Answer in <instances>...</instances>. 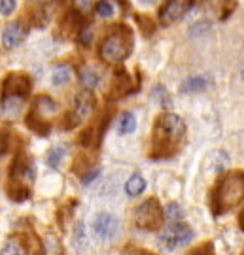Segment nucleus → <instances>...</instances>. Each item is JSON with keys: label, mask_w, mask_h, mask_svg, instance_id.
<instances>
[{"label": "nucleus", "mask_w": 244, "mask_h": 255, "mask_svg": "<svg viewBox=\"0 0 244 255\" xmlns=\"http://www.w3.org/2000/svg\"><path fill=\"white\" fill-rule=\"evenodd\" d=\"M186 123L180 116L172 112H163L154 121L152 140H150V159L165 161L178 153L186 142Z\"/></svg>", "instance_id": "1"}, {"label": "nucleus", "mask_w": 244, "mask_h": 255, "mask_svg": "<svg viewBox=\"0 0 244 255\" xmlns=\"http://www.w3.org/2000/svg\"><path fill=\"white\" fill-rule=\"evenodd\" d=\"M36 180V164L34 159L25 151H19L8 168L6 180V197L11 202H25L32 195Z\"/></svg>", "instance_id": "2"}, {"label": "nucleus", "mask_w": 244, "mask_h": 255, "mask_svg": "<svg viewBox=\"0 0 244 255\" xmlns=\"http://www.w3.org/2000/svg\"><path fill=\"white\" fill-rule=\"evenodd\" d=\"M244 201V170H231L216 182L210 193L212 216H224Z\"/></svg>", "instance_id": "3"}, {"label": "nucleus", "mask_w": 244, "mask_h": 255, "mask_svg": "<svg viewBox=\"0 0 244 255\" xmlns=\"http://www.w3.org/2000/svg\"><path fill=\"white\" fill-rule=\"evenodd\" d=\"M133 46H135V38L131 27L125 23H118L102 38L99 46V59L108 64L123 63L133 51Z\"/></svg>", "instance_id": "4"}, {"label": "nucleus", "mask_w": 244, "mask_h": 255, "mask_svg": "<svg viewBox=\"0 0 244 255\" xmlns=\"http://www.w3.org/2000/svg\"><path fill=\"white\" fill-rule=\"evenodd\" d=\"M57 112V102L47 95H40L34 99L30 112L27 114V127L36 132L38 136H47L51 130V116Z\"/></svg>", "instance_id": "5"}, {"label": "nucleus", "mask_w": 244, "mask_h": 255, "mask_svg": "<svg viewBox=\"0 0 244 255\" xmlns=\"http://www.w3.org/2000/svg\"><path fill=\"white\" fill-rule=\"evenodd\" d=\"M133 221L138 229L142 231H159L163 227V221H165V212H163L161 204L155 197L146 199L140 206H136Z\"/></svg>", "instance_id": "6"}, {"label": "nucleus", "mask_w": 244, "mask_h": 255, "mask_svg": "<svg viewBox=\"0 0 244 255\" xmlns=\"http://www.w3.org/2000/svg\"><path fill=\"white\" fill-rule=\"evenodd\" d=\"M32 91V78L25 72H9L2 82V102L25 101Z\"/></svg>", "instance_id": "7"}, {"label": "nucleus", "mask_w": 244, "mask_h": 255, "mask_svg": "<svg viewBox=\"0 0 244 255\" xmlns=\"http://www.w3.org/2000/svg\"><path fill=\"white\" fill-rule=\"evenodd\" d=\"M191 240H193V229H191L188 223H184V221L171 223V225L159 235V244H161L167 252H174V250H178V248L188 246Z\"/></svg>", "instance_id": "8"}, {"label": "nucleus", "mask_w": 244, "mask_h": 255, "mask_svg": "<svg viewBox=\"0 0 244 255\" xmlns=\"http://www.w3.org/2000/svg\"><path fill=\"white\" fill-rule=\"evenodd\" d=\"M112 116H114V110L112 108L104 110V112L99 116V119H97L93 125H89V127L80 134L78 142H80L81 146H85V147L99 146L100 140H102V134H104V130H106V127H108L110 119H112Z\"/></svg>", "instance_id": "9"}, {"label": "nucleus", "mask_w": 244, "mask_h": 255, "mask_svg": "<svg viewBox=\"0 0 244 255\" xmlns=\"http://www.w3.org/2000/svg\"><path fill=\"white\" fill-rule=\"evenodd\" d=\"M91 231H93V235L95 238H99V240H112V238H116L119 231V223L116 216H112L108 212H99L93 221H91Z\"/></svg>", "instance_id": "10"}, {"label": "nucleus", "mask_w": 244, "mask_h": 255, "mask_svg": "<svg viewBox=\"0 0 244 255\" xmlns=\"http://www.w3.org/2000/svg\"><path fill=\"white\" fill-rule=\"evenodd\" d=\"M138 87H140V78L136 82H133L125 68H118L114 72V78H112L108 99H121V97H125L129 93H135Z\"/></svg>", "instance_id": "11"}, {"label": "nucleus", "mask_w": 244, "mask_h": 255, "mask_svg": "<svg viewBox=\"0 0 244 255\" xmlns=\"http://www.w3.org/2000/svg\"><path fill=\"white\" fill-rule=\"evenodd\" d=\"M193 6V0H167L159 9V23L163 27L176 23L186 15V11Z\"/></svg>", "instance_id": "12"}, {"label": "nucleus", "mask_w": 244, "mask_h": 255, "mask_svg": "<svg viewBox=\"0 0 244 255\" xmlns=\"http://www.w3.org/2000/svg\"><path fill=\"white\" fill-rule=\"evenodd\" d=\"M25 38H27V28L23 27V23H11L2 32V46L4 49H13L19 44H23Z\"/></svg>", "instance_id": "13"}, {"label": "nucleus", "mask_w": 244, "mask_h": 255, "mask_svg": "<svg viewBox=\"0 0 244 255\" xmlns=\"http://www.w3.org/2000/svg\"><path fill=\"white\" fill-rule=\"evenodd\" d=\"M93 110H95V97H93V93L89 89L78 93L76 99H74V114L80 119H85L87 116L93 114Z\"/></svg>", "instance_id": "14"}, {"label": "nucleus", "mask_w": 244, "mask_h": 255, "mask_svg": "<svg viewBox=\"0 0 244 255\" xmlns=\"http://www.w3.org/2000/svg\"><path fill=\"white\" fill-rule=\"evenodd\" d=\"M205 6H207L218 19H227L233 9H235V0H205Z\"/></svg>", "instance_id": "15"}, {"label": "nucleus", "mask_w": 244, "mask_h": 255, "mask_svg": "<svg viewBox=\"0 0 244 255\" xmlns=\"http://www.w3.org/2000/svg\"><path fill=\"white\" fill-rule=\"evenodd\" d=\"M210 78L208 76H193L190 80L180 85V91L182 93H201V91H207L210 87Z\"/></svg>", "instance_id": "16"}, {"label": "nucleus", "mask_w": 244, "mask_h": 255, "mask_svg": "<svg viewBox=\"0 0 244 255\" xmlns=\"http://www.w3.org/2000/svg\"><path fill=\"white\" fill-rule=\"evenodd\" d=\"M227 164H229V157H227L224 151H214V153L208 155L207 170H212V172H222L224 168H227Z\"/></svg>", "instance_id": "17"}, {"label": "nucleus", "mask_w": 244, "mask_h": 255, "mask_svg": "<svg viewBox=\"0 0 244 255\" xmlns=\"http://www.w3.org/2000/svg\"><path fill=\"white\" fill-rule=\"evenodd\" d=\"M146 189V182L140 174H133L125 183V191L129 197H138Z\"/></svg>", "instance_id": "18"}, {"label": "nucleus", "mask_w": 244, "mask_h": 255, "mask_svg": "<svg viewBox=\"0 0 244 255\" xmlns=\"http://www.w3.org/2000/svg\"><path fill=\"white\" fill-rule=\"evenodd\" d=\"M70 80H72V70H70V66L61 64V66H57L53 70L51 82H53V85H57V87H63V85H66Z\"/></svg>", "instance_id": "19"}, {"label": "nucleus", "mask_w": 244, "mask_h": 255, "mask_svg": "<svg viewBox=\"0 0 244 255\" xmlns=\"http://www.w3.org/2000/svg\"><path fill=\"white\" fill-rule=\"evenodd\" d=\"M136 128V118L133 112H125L121 119H119V127H118V132L121 136H125V134H131V132H135Z\"/></svg>", "instance_id": "20"}, {"label": "nucleus", "mask_w": 244, "mask_h": 255, "mask_svg": "<svg viewBox=\"0 0 244 255\" xmlns=\"http://www.w3.org/2000/svg\"><path fill=\"white\" fill-rule=\"evenodd\" d=\"M80 80H81V83L87 87V89H95V87L99 85V74L95 72V68L85 66V68H81Z\"/></svg>", "instance_id": "21"}, {"label": "nucleus", "mask_w": 244, "mask_h": 255, "mask_svg": "<svg viewBox=\"0 0 244 255\" xmlns=\"http://www.w3.org/2000/svg\"><path fill=\"white\" fill-rule=\"evenodd\" d=\"M64 155H66V146L51 147L49 153H47V166L49 168H59V164L64 159Z\"/></svg>", "instance_id": "22"}, {"label": "nucleus", "mask_w": 244, "mask_h": 255, "mask_svg": "<svg viewBox=\"0 0 244 255\" xmlns=\"http://www.w3.org/2000/svg\"><path fill=\"white\" fill-rule=\"evenodd\" d=\"M25 254H27V248L23 246L19 240H8L2 246V254L0 255H25Z\"/></svg>", "instance_id": "23"}, {"label": "nucleus", "mask_w": 244, "mask_h": 255, "mask_svg": "<svg viewBox=\"0 0 244 255\" xmlns=\"http://www.w3.org/2000/svg\"><path fill=\"white\" fill-rule=\"evenodd\" d=\"M152 97H154V101L157 102L161 108H169V106L172 104L171 97H169V93H167V89H165L163 85H157V87H154Z\"/></svg>", "instance_id": "24"}, {"label": "nucleus", "mask_w": 244, "mask_h": 255, "mask_svg": "<svg viewBox=\"0 0 244 255\" xmlns=\"http://www.w3.org/2000/svg\"><path fill=\"white\" fill-rule=\"evenodd\" d=\"M81 119L74 114V112H66L63 118H61V121H59V128L61 130H70V128L78 127L80 125Z\"/></svg>", "instance_id": "25"}, {"label": "nucleus", "mask_w": 244, "mask_h": 255, "mask_svg": "<svg viewBox=\"0 0 244 255\" xmlns=\"http://www.w3.org/2000/svg\"><path fill=\"white\" fill-rule=\"evenodd\" d=\"M188 255H216L212 240H205V242L197 244L195 248H191L190 252H188Z\"/></svg>", "instance_id": "26"}, {"label": "nucleus", "mask_w": 244, "mask_h": 255, "mask_svg": "<svg viewBox=\"0 0 244 255\" xmlns=\"http://www.w3.org/2000/svg\"><path fill=\"white\" fill-rule=\"evenodd\" d=\"M165 216L171 219V223H178L184 219V210H182L180 204H176V202H171L169 206H167V212H165Z\"/></svg>", "instance_id": "27"}, {"label": "nucleus", "mask_w": 244, "mask_h": 255, "mask_svg": "<svg viewBox=\"0 0 244 255\" xmlns=\"http://www.w3.org/2000/svg\"><path fill=\"white\" fill-rule=\"evenodd\" d=\"M121 255H157V254L150 252L148 248L136 246L133 242H129V244H125V246L121 248Z\"/></svg>", "instance_id": "28"}, {"label": "nucleus", "mask_w": 244, "mask_h": 255, "mask_svg": "<svg viewBox=\"0 0 244 255\" xmlns=\"http://www.w3.org/2000/svg\"><path fill=\"white\" fill-rule=\"evenodd\" d=\"M76 204H78V201H74V199H70V201L64 202V206H61L59 208V212H57V218H59V223H64L66 219L72 216V210L76 208Z\"/></svg>", "instance_id": "29"}, {"label": "nucleus", "mask_w": 244, "mask_h": 255, "mask_svg": "<svg viewBox=\"0 0 244 255\" xmlns=\"http://www.w3.org/2000/svg\"><path fill=\"white\" fill-rule=\"evenodd\" d=\"M97 13L100 17H112L114 15V4L110 0H100L97 4Z\"/></svg>", "instance_id": "30"}, {"label": "nucleus", "mask_w": 244, "mask_h": 255, "mask_svg": "<svg viewBox=\"0 0 244 255\" xmlns=\"http://www.w3.org/2000/svg\"><path fill=\"white\" fill-rule=\"evenodd\" d=\"M13 9H15V0H0V11L4 17L9 15Z\"/></svg>", "instance_id": "31"}, {"label": "nucleus", "mask_w": 244, "mask_h": 255, "mask_svg": "<svg viewBox=\"0 0 244 255\" xmlns=\"http://www.w3.org/2000/svg\"><path fill=\"white\" fill-rule=\"evenodd\" d=\"M72 4L78 13H85L91 8V0H72Z\"/></svg>", "instance_id": "32"}, {"label": "nucleus", "mask_w": 244, "mask_h": 255, "mask_svg": "<svg viewBox=\"0 0 244 255\" xmlns=\"http://www.w3.org/2000/svg\"><path fill=\"white\" fill-rule=\"evenodd\" d=\"M99 168H95V170H91L89 174H85V176H83V178H81V180H83V185H89L91 182H93V180H97V176H99Z\"/></svg>", "instance_id": "33"}, {"label": "nucleus", "mask_w": 244, "mask_h": 255, "mask_svg": "<svg viewBox=\"0 0 244 255\" xmlns=\"http://www.w3.org/2000/svg\"><path fill=\"white\" fill-rule=\"evenodd\" d=\"M80 42L83 44V46H87V44H89V42H91V30H83V32H81Z\"/></svg>", "instance_id": "34"}, {"label": "nucleus", "mask_w": 244, "mask_h": 255, "mask_svg": "<svg viewBox=\"0 0 244 255\" xmlns=\"http://www.w3.org/2000/svg\"><path fill=\"white\" fill-rule=\"evenodd\" d=\"M237 221H239V227H241V231H244V208H243V212L239 214V219H237Z\"/></svg>", "instance_id": "35"}, {"label": "nucleus", "mask_w": 244, "mask_h": 255, "mask_svg": "<svg viewBox=\"0 0 244 255\" xmlns=\"http://www.w3.org/2000/svg\"><path fill=\"white\" fill-rule=\"evenodd\" d=\"M241 78H243V80H244V68H243V72H241Z\"/></svg>", "instance_id": "36"}, {"label": "nucleus", "mask_w": 244, "mask_h": 255, "mask_svg": "<svg viewBox=\"0 0 244 255\" xmlns=\"http://www.w3.org/2000/svg\"><path fill=\"white\" fill-rule=\"evenodd\" d=\"M57 255H64V254H61V252H59V254H57Z\"/></svg>", "instance_id": "37"}, {"label": "nucleus", "mask_w": 244, "mask_h": 255, "mask_svg": "<svg viewBox=\"0 0 244 255\" xmlns=\"http://www.w3.org/2000/svg\"><path fill=\"white\" fill-rule=\"evenodd\" d=\"M241 255H244V250H243V252H241Z\"/></svg>", "instance_id": "38"}]
</instances>
